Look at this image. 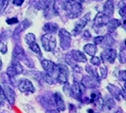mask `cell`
<instances>
[{"mask_svg":"<svg viewBox=\"0 0 126 113\" xmlns=\"http://www.w3.org/2000/svg\"><path fill=\"white\" fill-rule=\"evenodd\" d=\"M97 1H101V0H97Z\"/></svg>","mask_w":126,"mask_h":113,"instance_id":"obj_35","label":"cell"},{"mask_svg":"<svg viewBox=\"0 0 126 113\" xmlns=\"http://www.w3.org/2000/svg\"><path fill=\"white\" fill-rule=\"evenodd\" d=\"M109 18H108L107 16H106L105 15H104L103 13H98L95 16V18L94 19V21H93L94 27L100 28L101 27L105 26L108 23V21H110Z\"/></svg>","mask_w":126,"mask_h":113,"instance_id":"obj_7","label":"cell"},{"mask_svg":"<svg viewBox=\"0 0 126 113\" xmlns=\"http://www.w3.org/2000/svg\"><path fill=\"white\" fill-rule=\"evenodd\" d=\"M104 36H98V37H96L94 39V45H99V44L102 43L103 41H104Z\"/></svg>","mask_w":126,"mask_h":113,"instance_id":"obj_22","label":"cell"},{"mask_svg":"<svg viewBox=\"0 0 126 113\" xmlns=\"http://www.w3.org/2000/svg\"><path fill=\"white\" fill-rule=\"evenodd\" d=\"M8 51L7 43L4 37H0V52L2 54H5Z\"/></svg>","mask_w":126,"mask_h":113,"instance_id":"obj_19","label":"cell"},{"mask_svg":"<svg viewBox=\"0 0 126 113\" xmlns=\"http://www.w3.org/2000/svg\"><path fill=\"white\" fill-rule=\"evenodd\" d=\"M66 2H75L76 0H65Z\"/></svg>","mask_w":126,"mask_h":113,"instance_id":"obj_33","label":"cell"},{"mask_svg":"<svg viewBox=\"0 0 126 113\" xmlns=\"http://www.w3.org/2000/svg\"><path fill=\"white\" fill-rule=\"evenodd\" d=\"M29 47L30 49L33 52H35L36 54H37L39 56H42V53L41 52V49H40V47L39 45L36 43V42H33L31 44L29 45Z\"/></svg>","mask_w":126,"mask_h":113,"instance_id":"obj_18","label":"cell"},{"mask_svg":"<svg viewBox=\"0 0 126 113\" xmlns=\"http://www.w3.org/2000/svg\"><path fill=\"white\" fill-rule=\"evenodd\" d=\"M24 0H14L13 1V4L15 5V6H21L23 5V3H24Z\"/></svg>","mask_w":126,"mask_h":113,"instance_id":"obj_29","label":"cell"},{"mask_svg":"<svg viewBox=\"0 0 126 113\" xmlns=\"http://www.w3.org/2000/svg\"><path fill=\"white\" fill-rule=\"evenodd\" d=\"M63 11L67 18L74 19L80 16L82 12V4L79 2H65L63 5Z\"/></svg>","mask_w":126,"mask_h":113,"instance_id":"obj_1","label":"cell"},{"mask_svg":"<svg viewBox=\"0 0 126 113\" xmlns=\"http://www.w3.org/2000/svg\"><path fill=\"white\" fill-rule=\"evenodd\" d=\"M84 52L90 56H94L97 52V46L94 44H86L83 47Z\"/></svg>","mask_w":126,"mask_h":113,"instance_id":"obj_15","label":"cell"},{"mask_svg":"<svg viewBox=\"0 0 126 113\" xmlns=\"http://www.w3.org/2000/svg\"><path fill=\"white\" fill-rule=\"evenodd\" d=\"M84 36H85V37H86V36H87V37H88V38H90V37H91L88 30H85V31L84 32Z\"/></svg>","mask_w":126,"mask_h":113,"instance_id":"obj_31","label":"cell"},{"mask_svg":"<svg viewBox=\"0 0 126 113\" xmlns=\"http://www.w3.org/2000/svg\"><path fill=\"white\" fill-rule=\"evenodd\" d=\"M17 22H18V20L17 18H10V19L6 21V23L10 24V25H12L14 24H17Z\"/></svg>","mask_w":126,"mask_h":113,"instance_id":"obj_27","label":"cell"},{"mask_svg":"<svg viewBox=\"0 0 126 113\" xmlns=\"http://www.w3.org/2000/svg\"><path fill=\"white\" fill-rule=\"evenodd\" d=\"M5 94H4V91L2 87L0 86V105H2L4 103V100H5Z\"/></svg>","mask_w":126,"mask_h":113,"instance_id":"obj_24","label":"cell"},{"mask_svg":"<svg viewBox=\"0 0 126 113\" xmlns=\"http://www.w3.org/2000/svg\"><path fill=\"white\" fill-rule=\"evenodd\" d=\"M91 62L94 65L99 66L100 65V59L97 56H93V58L91 59Z\"/></svg>","mask_w":126,"mask_h":113,"instance_id":"obj_23","label":"cell"},{"mask_svg":"<svg viewBox=\"0 0 126 113\" xmlns=\"http://www.w3.org/2000/svg\"><path fill=\"white\" fill-rule=\"evenodd\" d=\"M2 67V59H1V58H0V70H1Z\"/></svg>","mask_w":126,"mask_h":113,"instance_id":"obj_32","label":"cell"},{"mask_svg":"<svg viewBox=\"0 0 126 113\" xmlns=\"http://www.w3.org/2000/svg\"><path fill=\"white\" fill-rule=\"evenodd\" d=\"M85 0H79V2H80V3H82V2H85Z\"/></svg>","mask_w":126,"mask_h":113,"instance_id":"obj_34","label":"cell"},{"mask_svg":"<svg viewBox=\"0 0 126 113\" xmlns=\"http://www.w3.org/2000/svg\"><path fill=\"white\" fill-rule=\"evenodd\" d=\"M58 24L53 23V22H48L43 26V30L47 33H51V34L57 33V31L58 30Z\"/></svg>","mask_w":126,"mask_h":113,"instance_id":"obj_14","label":"cell"},{"mask_svg":"<svg viewBox=\"0 0 126 113\" xmlns=\"http://www.w3.org/2000/svg\"><path fill=\"white\" fill-rule=\"evenodd\" d=\"M13 56L15 59V61H20V59H22L23 58L25 57V54H24V51L23 50V49L18 46H15V48L14 49V52H13Z\"/></svg>","mask_w":126,"mask_h":113,"instance_id":"obj_16","label":"cell"},{"mask_svg":"<svg viewBox=\"0 0 126 113\" xmlns=\"http://www.w3.org/2000/svg\"><path fill=\"white\" fill-rule=\"evenodd\" d=\"M116 56H117V52L116 49L111 48L104 50L100 54V58L103 60V62H106L109 63H113L116 59Z\"/></svg>","mask_w":126,"mask_h":113,"instance_id":"obj_5","label":"cell"},{"mask_svg":"<svg viewBox=\"0 0 126 113\" xmlns=\"http://www.w3.org/2000/svg\"><path fill=\"white\" fill-rule=\"evenodd\" d=\"M30 23H29V21H28L27 20L24 21H23L22 23H21V24H20V25L16 28V30H15V34L18 35L20 33L23 32L25 29H27V28L30 26Z\"/></svg>","mask_w":126,"mask_h":113,"instance_id":"obj_17","label":"cell"},{"mask_svg":"<svg viewBox=\"0 0 126 113\" xmlns=\"http://www.w3.org/2000/svg\"><path fill=\"white\" fill-rule=\"evenodd\" d=\"M55 101H56L57 106H58V108L59 109H61V111H62V110L63 111L64 110V104H63V101L61 99V97L58 95H55Z\"/></svg>","mask_w":126,"mask_h":113,"instance_id":"obj_21","label":"cell"},{"mask_svg":"<svg viewBox=\"0 0 126 113\" xmlns=\"http://www.w3.org/2000/svg\"><path fill=\"white\" fill-rule=\"evenodd\" d=\"M22 71H23V68L17 61L14 62L12 65L9 66L7 69V73L11 77H14L17 74H20L22 73Z\"/></svg>","mask_w":126,"mask_h":113,"instance_id":"obj_9","label":"cell"},{"mask_svg":"<svg viewBox=\"0 0 126 113\" xmlns=\"http://www.w3.org/2000/svg\"><path fill=\"white\" fill-rule=\"evenodd\" d=\"M71 55V57L73 58V59L77 62H82L85 63L88 61L87 58L85 55L79 50H72L70 52Z\"/></svg>","mask_w":126,"mask_h":113,"instance_id":"obj_11","label":"cell"},{"mask_svg":"<svg viewBox=\"0 0 126 113\" xmlns=\"http://www.w3.org/2000/svg\"><path fill=\"white\" fill-rule=\"evenodd\" d=\"M6 3L7 2H5V0H0V12H2L3 8L6 6Z\"/></svg>","mask_w":126,"mask_h":113,"instance_id":"obj_30","label":"cell"},{"mask_svg":"<svg viewBox=\"0 0 126 113\" xmlns=\"http://www.w3.org/2000/svg\"><path fill=\"white\" fill-rule=\"evenodd\" d=\"M84 91V88L82 84H79L78 83H74L71 87V93L74 97H80L82 96V92Z\"/></svg>","mask_w":126,"mask_h":113,"instance_id":"obj_12","label":"cell"},{"mask_svg":"<svg viewBox=\"0 0 126 113\" xmlns=\"http://www.w3.org/2000/svg\"><path fill=\"white\" fill-rule=\"evenodd\" d=\"M119 57V60L121 61L122 63H125V49L120 52Z\"/></svg>","mask_w":126,"mask_h":113,"instance_id":"obj_25","label":"cell"},{"mask_svg":"<svg viewBox=\"0 0 126 113\" xmlns=\"http://www.w3.org/2000/svg\"><path fill=\"white\" fill-rule=\"evenodd\" d=\"M68 76H69V72L66 68V67L59 65H58V76H57V80L58 82L61 84H65L68 81Z\"/></svg>","mask_w":126,"mask_h":113,"instance_id":"obj_8","label":"cell"},{"mask_svg":"<svg viewBox=\"0 0 126 113\" xmlns=\"http://www.w3.org/2000/svg\"><path fill=\"white\" fill-rule=\"evenodd\" d=\"M107 69L105 66H102L100 68V74L102 75V77H105L107 76Z\"/></svg>","mask_w":126,"mask_h":113,"instance_id":"obj_28","label":"cell"},{"mask_svg":"<svg viewBox=\"0 0 126 113\" xmlns=\"http://www.w3.org/2000/svg\"><path fill=\"white\" fill-rule=\"evenodd\" d=\"M35 41H36V36H35L34 33H27V34L26 35V37H25V42H26V43L28 45V46H29L30 44H31L32 43L35 42Z\"/></svg>","mask_w":126,"mask_h":113,"instance_id":"obj_20","label":"cell"},{"mask_svg":"<svg viewBox=\"0 0 126 113\" xmlns=\"http://www.w3.org/2000/svg\"><path fill=\"white\" fill-rule=\"evenodd\" d=\"M18 89L22 93H33L35 91V88L33 87V84L28 79H20L18 83Z\"/></svg>","mask_w":126,"mask_h":113,"instance_id":"obj_6","label":"cell"},{"mask_svg":"<svg viewBox=\"0 0 126 113\" xmlns=\"http://www.w3.org/2000/svg\"><path fill=\"white\" fill-rule=\"evenodd\" d=\"M114 13V2L113 0H107L104 5L103 14L110 18Z\"/></svg>","mask_w":126,"mask_h":113,"instance_id":"obj_10","label":"cell"},{"mask_svg":"<svg viewBox=\"0 0 126 113\" xmlns=\"http://www.w3.org/2000/svg\"><path fill=\"white\" fill-rule=\"evenodd\" d=\"M58 36L60 39V44L63 50L69 49L71 46V34L65 29H61L58 31Z\"/></svg>","mask_w":126,"mask_h":113,"instance_id":"obj_3","label":"cell"},{"mask_svg":"<svg viewBox=\"0 0 126 113\" xmlns=\"http://www.w3.org/2000/svg\"><path fill=\"white\" fill-rule=\"evenodd\" d=\"M121 23L120 21L118 19H112L108 21V23L106 24L107 25V29L110 33H113L116 30V29L120 26Z\"/></svg>","mask_w":126,"mask_h":113,"instance_id":"obj_13","label":"cell"},{"mask_svg":"<svg viewBox=\"0 0 126 113\" xmlns=\"http://www.w3.org/2000/svg\"><path fill=\"white\" fill-rule=\"evenodd\" d=\"M91 20V13L88 12L86 15H85L79 21L76 22L75 24V27L73 30V35H78L79 34L81 31L83 30V28L88 24V22Z\"/></svg>","mask_w":126,"mask_h":113,"instance_id":"obj_4","label":"cell"},{"mask_svg":"<svg viewBox=\"0 0 126 113\" xmlns=\"http://www.w3.org/2000/svg\"><path fill=\"white\" fill-rule=\"evenodd\" d=\"M41 42L44 49L47 52H53L56 49L57 41L56 38L51 33H46L42 37Z\"/></svg>","mask_w":126,"mask_h":113,"instance_id":"obj_2","label":"cell"},{"mask_svg":"<svg viewBox=\"0 0 126 113\" xmlns=\"http://www.w3.org/2000/svg\"><path fill=\"white\" fill-rule=\"evenodd\" d=\"M125 4H123L122 6H120L119 9V15H121L122 18H125Z\"/></svg>","mask_w":126,"mask_h":113,"instance_id":"obj_26","label":"cell"}]
</instances>
